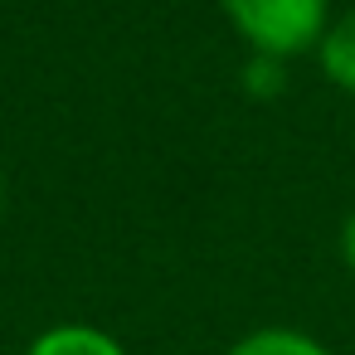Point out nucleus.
Returning <instances> with one entry per match:
<instances>
[{
  "mask_svg": "<svg viewBox=\"0 0 355 355\" xmlns=\"http://www.w3.org/2000/svg\"><path fill=\"white\" fill-rule=\"evenodd\" d=\"M234 30L272 59L302 54L326 35V0H219Z\"/></svg>",
  "mask_w": 355,
  "mask_h": 355,
  "instance_id": "obj_1",
  "label": "nucleus"
},
{
  "mask_svg": "<svg viewBox=\"0 0 355 355\" xmlns=\"http://www.w3.org/2000/svg\"><path fill=\"white\" fill-rule=\"evenodd\" d=\"M25 355H127V350L117 345V336L83 326V321H69V326H49L44 336H35V345Z\"/></svg>",
  "mask_w": 355,
  "mask_h": 355,
  "instance_id": "obj_2",
  "label": "nucleus"
},
{
  "mask_svg": "<svg viewBox=\"0 0 355 355\" xmlns=\"http://www.w3.org/2000/svg\"><path fill=\"white\" fill-rule=\"evenodd\" d=\"M316 54H321V73H326L336 88L355 93V10L326 25Z\"/></svg>",
  "mask_w": 355,
  "mask_h": 355,
  "instance_id": "obj_3",
  "label": "nucleus"
},
{
  "mask_svg": "<svg viewBox=\"0 0 355 355\" xmlns=\"http://www.w3.org/2000/svg\"><path fill=\"white\" fill-rule=\"evenodd\" d=\"M229 355H331L321 340H311L306 331H292V326H263L253 336H243Z\"/></svg>",
  "mask_w": 355,
  "mask_h": 355,
  "instance_id": "obj_4",
  "label": "nucleus"
},
{
  "mask_svg": "<svg viewBox=\"0 0 355 355\" xmlns=\"http://www.w3.org/2000/svg\"><path fill=\"white\" fill-rule=\"evenodd\" d=\"M340 253H345V263L355 268V209L345 214V229H340Z\"/></svg>",
  "mask_w": 355,
  "mask_h": 355,
  "instance_id": "obj_5",
  "label": "nucleus"
},
{
  "mask_svg": "<svg viewBox=\"0 0 355 355\" xmlns=\"http://www.w3.org/2000/svg\"><path fill=\"white\" fill-rule=\"evenodd\" d=\"M0 205H6V185H0Z\"/></svg>",
  "mask_w": 355,
  "mask_h": 355,
  "instance_id": "obj_6",
  "label": "nucleus"
}]
</instances>
